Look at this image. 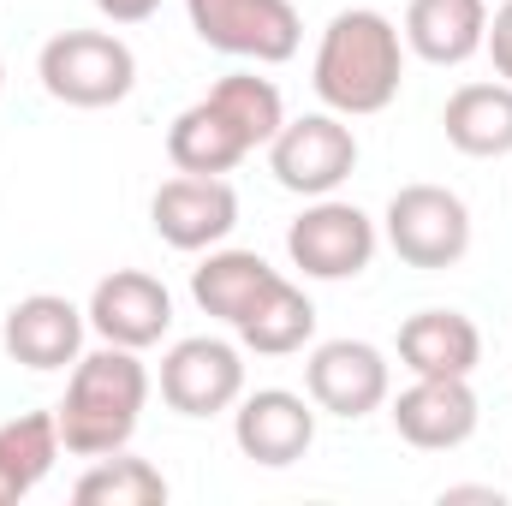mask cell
I'll use <instances>...</instances> for the list:
<instances>
[{"label":"cell","mask_w":512,"mask_h":506,"mask_svg":"<svg viewBox=\"0 0 512 506\" xmlns=\"http://www.w3.org/2000/svg\"><path fill=\"white\" fill-rule=\"evenodd\" d=\"M280 126H286V102H280L274 78L227 72L221 84H209V96H197L167 126V161H173V173H215V179H227L239 161L268 149V137Z\"/></svg>","instance_id":"1"},{"label":"cell","mask_w":512,"mask_h":506,"mask_svg":"<svg viewBox=\"0 0 512 506\" xmlns=\"http://www.w3.org/2000/svg\"><path fill=\"white\" fill-rule=\"evenodd\" d=\"M310 84H316L328 114H346V120L387 114L399 102V84H405V36H399V24L376 6L334 12L322 42H316Z\"/></svg>","instance_id":"2"},{"label":"cell","mask_w":512,"mask_h":506,"mask_svg":"<svg viewBox=\"0 0 512 506\" xmlns=\"http://www.w3.org/2000/svg\"><path fill=\"white\" fill-rule=\"evenodd\" d=\"M143 405H149V370L131 346H96L72 364L66 381V399L54 405V423H60V441L72 459H108L131 447L137 423H143Z\"/></svg>","instance_id":"3"},{"label":"cell","mask_w":512,"mask_h":506,"mask_svg":"<svg viewBox=\"0 0 512 506\" xmlns=\"http://www.w3.org/2000/svg\"><path fill=\"white\" fill-rule=\"evenodd\" d=\"M36 78H42V90L54 102L96 114V108H114V102L131 96L137 54L126 48V36H114V30H60V36L42 42Z\"/></svg>","instance_id":"4"},{"label":"cell","mask_w":512,"mask_h":506,"mask_svg":"<svg viewBox=\"0 0 512 506\" xmlns=\"http://www.w3.org/2000/svg\"><path fill=\"white\" fill-rule=\"evenodd\" d=\"M382 239L405 268H423V274L459 268L471 251V209L447 185H399L387 197Z\"/></svg>","instance_id":"5"},{"label":"cell","mask_w":512,"mask_h":506,"mask_svg":"<svg viewBox=\"0 0 512 506\" xmlns=\"http://www.w3.org/2000/svg\"><path fill=\"white\" fill-rule=\"evenodd\" d=\"M185 18L203 48L251 66H286L304 42V18L292 0H185Z\"/></svg>","instance_id":"6"},{"label":"cell","mask_w":512,"mask_h":506,"mask_svg":"<svg viewBox=\"0 0 512 506\" xmlns=\"http://www.w3.org/2000/svg\"><path fill=\"white\" fill-rule=\"evenodd\" d=\"M268 173L280 179V191L292 197H334L352 173H358V131L346 126V114H298L268 137Z\"/></svg>","instance_id":"7"},{"label":"cell","mask_w":512,"mask_h":506,"mask_svg":"<svg viewBox=\"0 0 512 506\" xmlns=\"http://www.w3.org/2000/svg\"><path fill=\"white\" fill-rule=\"evenodd\" d=\"M382 245V227L346 197H310L286 227V256L304 280H358Z\"/></svg>","instance_id":"8"},{"label":"cell","mask_w":512,"mask_h":506,"mask_svg":"<svg viewBox=\"0 0 512 506\" xmlns=\"http://www.w3.org/2000/svg\"><path fill=\"white\" fill-rule=\"evenodd\" d=\"M161 399L179 417H221L245 399V346L221 334L173 340L161 358Z\"/></svg>","instance_id":"9"},{"label":"cell","mask_w":512,"mask_h":506,"mask_svg":"<svg viewBox=\"0 0 512 506\" xmlns=\"http://www.w3.org/2000/svg\"><path fill=\"white\" fill-rule=\"evenodd\" d=\"M149 227L161 245L185 256H203L233 239L239 227V191L215 173H179L149 197Z\"/></svg>","instance_id":"10"},{"label":"cell","mask_w":512,"mask_h":506,"mask_svg":"<svg viewBox=\"0 0 512 506\" xmlns=\"http://www.w3.org/2000/svg\"><path fill=\"white\" fill-rule=\"evenodd\" d=\"M304 393L316 399V411L358 423V417H370V411L387 405L393 364H387L382 346H370V340H322L304 358Z\"/></svg>","instance_id":"11"},{"label":"cell","mask_w":512,"mask_h":506,"mask_svg":"<svg viewBox=\"0 0 512 506\" xmlns=\"http://www.w3.org/2000/svg\"><path fill=\"white\" fill-rule=\"evenodd\" d=\"M387 417L405 447L417 453H453L477 435L483 405L471 393V376H411L405 393H387Z\"/></svg>","instance_id":"12"},{"label":"cell","mask_w":512,"mask_h":506,"mask_svg":"<svg viewBox=\"0 0 512 506\" xmlns=\"http://www.w3.org/2000/svg\"><path fill=\"white\" fill-rule=\"evenodd\" d=\"M233 441L262 471H286L316 447V399L292 387H256L233 405Z\"/></svg>","instance_id":"13"},{"label":"cell","mask_w":512,"mask_h":506,"mask_svg":"<svg viewBox=\"0 0 512 506\" xmlns=\"http://www.w3.org/2000/svg\"><path fill=\"white\" fill-rule=\"evenodd\" d=\"M84 334H90V316L60 298V292H30L6 310L0 322V346L12 364L36 370V376H54V370H72L84 358Z\"/></svg>","instance_id":"14"},{"label":"cell","mask_w":512,"mask_h":506,"mask_svg":"<svg viewBox=\"0 0 512 506\" xmlns=\"http://www.w3.org/2000/svg\"><path fill=\"white\" fill-rule=\"evenodd\" d=\"M84 316H90V334H96V340L149 352V346H161L167 328H173V292H167L155 274H143V268H114V274L96 280Z\"/></svg>","instance_id":"15"},{"label":"cell","mask_w":512,"mask_h":506,"mask_svg":"<svg viewBox=\"0 0 512 506\" xmlns=\"http://www.w3.org/2000/svg\"><path fill=\"white\" fill-rule=\"evenodd\" d=\"M399 364L411 376H477L483 334L465 310H417L399 322Z\"/></svg>","instance_id":"16"},{"label":"cell","mask_w":512,"mask_h":506,"mask_svg":"<svg viewBox=\"0 0 512 506\" xmlns=\"http://www.w3.org/2000/svg\"><path fill=\"white\" fill-rule=\"evenodd\" d=\"M405 48L429 66H465L471 54H483L489 36V0H411L405 24H399Z\"/></svg>","instance_id":"17"},{"label":"cell","mask_w":512,"mask_h":506,"mask_svg":"<svg viewBox=\"0 0 512 506\" xmlns=\"http://www.w3.org/2000/svg\"><path fill=\"white\" fill-rule=\"evenodd\" d=\"M233 334L256 358H292V352H304L316 340V304H310L304 286H292L286 274H274L262 286V298L233 322Z\"/></svg>","instance_id":"18"},{"label":"cell","mask_w":512,"mask_h":506,"mask_svg":"<svg viewBox=\"0 0 512 506\" xmlns=\"http://www.w3.org/2000/svg\"><path fill=\"white\" fill-rule=\"evenodd\" d=\"M447 143L471 161L512 155V84H459L441 108Z\"/></svg>","instance_id":"19"},{"label":"cell","mask_w":512,"mask_h":506,"mask_svg":"<svg viewBox=\"0 0 512 506\" xmlns=\"http://www.w3.org/2000/svg\"><path fill=\"white\" fill-rule=\"evenodd\" d=\"M274 274H280V268H268L256 251L215 245V251H203V262L191 268V298H197V310H203V316H215V322H227V328H233L256 298H262V286H268Z\"/></svg>","instance_id":"20"},{"label":"cell","mask_w":512,"mask_h":506,"mask_svg":"<svg viewBox=\"0 0 512 506\" xmlns=\"http://www.w3.org/2000/svg\"><path fill=\"white\" fill-rule=\"evenodd\" d=\"M60 453H66V441H60L54 411H18V417H6L0 423V483H6V495L24 501L36 483H48V471H54Z\"/></svg>","instance_id":"21"},{"label":"cell","mask_w":512,"mask_h":506,"mask_svg":"<svg viewBox=\"0 0 512 506\" xmlns=\"http://www.w3.org/2000/svg\"><path fill=\"white\" fill-rule=\"evenodd\" d=\"M72 501L78 506H161L167 501V477L149 459H131L126 447H120V453L96 459L72 483Z\"/></svg>","instance_id":"22"},{"label":"cell","mask_w":512,"mask_h":506,"mask_svg":"<svg viewBox=\"0 0 512 506\" xmlns=\"http://www.w3.org/2000/svg\"><path fill=\"white\" fill-rule=\"evenodd\" d=\"M483 54L495 60V78L512 84V0L489 12V36H483Z\"/></svg>","instance_id":"23"},{"label":"cell","mask_w":512,"mask_h":506,"mask_svg":"<svg viewBox=\"0 0 512 506\" xmlns=\"http://www.w3.org/2000/svg\"><path fill=\"white\" fill-rule=\"evenodd\" d=\"M96 12H102L108 24H143V18L161 12V0H96Z\"/></svg>","instance_id":"24"},{"label":"cell","mask_w":512,"mask_h":506,"mask_svg":"<svg viewBox=\"0 0 512 506\" xmlns=\"http://www.w3.org/2000/svg\"><path fill=\"white\" fill-rule=\"evenodd\" d=\"M441 501H495L501 506V489H441Z\"/></svg>","instance_id":"25"},{"label":"cell","mask_w":512,"mask_h":506,"mask_svg":"<svg viewBox=\"0 0 512 506\" xmlns=\"http://www.w3.org/2000/svg\"><path fill=\"white\" fill-rule=\"evenodd\" d=\"M0 506H12V495H6V483H0Z\"/></svg>","instance_id":"26"},{"label":"cell","mask_w":512,"mask_h":506,"mask_svg":"<svg viewBox=\"0 0 512 506\" xmlns=\"http://www.w3.org/2000/svg\"><path fill=\"white\" fill-rule=\"evenodd\" d=\"M0 90H6V66H0Z\"/></svg>","instance_id":"27"}]
</instances>
